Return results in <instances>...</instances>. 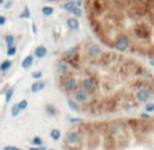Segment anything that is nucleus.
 Returning <instances> with one entry per match:
<instances>
[{"mask_svg":"<svg viewBox=\"0 0 154 150\" xmlns=\"http://www.w3.org/2000/svg\"><path fill=\"white\" fill-rule=\"evenodd\" d=\"M139 119H142V121H149V119H152V116L147 112H142V114H139Z\"/></svg>","mask_w":154,"mask_h":150,"instance_id":"nucleus-24","label":"nucleus"},{"mask_svg":"<svg viewBox=\"0 0 154 150\" xmlns=\"http://www.w3.org/2000/svg\"><path fill=\"white\" fill-rule=\"evenodd\" d=\"M32 32L37 34V26H35V23H32Z\"/></svg>","mask_w":154,"mask_h":150,"instance_id":"nucleus-30","label":"nucleus"},{"mask_svg":"<svg viewBox=\"0 0 154 150\" xmlns=\"http://www.w3.org/2000/svg\"><path fill=\"white\" fill-rule=\"evenodd\" d=\"M66 103H68V106H69V108L72 111H75V112H82V110H81V107H80L79 104L75 102V100L72 99V97H69L68 96V99H66Z\"/></svg>","mask_w":154,"mask_h":150,"instance_id":"nucleus-9","label":"nucleus"},{"mask_svg":"<svg viewBox=\"0 0 154 150\" xmlns=\"http://www.w3.org/2000/svg\"><path fill=\"white\" fill-rule=\"evenodd\" d=\"M5 22H7V18L4 15H0V26H4Z\"/></svg>","mask_w":154,"mask_h":150,"instance_id":"nucleus-27","label":"nucleus"},{"mask_svg":"<svg viewBox=\"0 0 154 150\" xmlns=\"http://www.w3.org/2000/svg\"><path fill=\"white\" fill-rule=\"evenodd\" d=\"M41 11H42V15H45V16H50L54 14V8L50 7V5H43Z\"/></svg>","mask_w":154,"mask_h":150,"instance_id":"nucleus-12","label":"nucleus"},{"mask_svg":"<svg viewBox=\"0 0 154 150\" xmlns=\"http://www.w3.org/2000/svg\"><path fill=\"white\" fill-rule=\"evenodd\" d=\"M46 83L43 80H35L34 83L31 84V92L32 93H37V92H41L42 89H45Z\"/></svg>","mask_w":154,"mask_h":150,"instance_id":"nucleus-5","label":"nucleus"},{"mask_svg":"<svg viewBox=\"0 0 154 150\" xmlns=\"http://www.w3.org/2000/svg\"><path fill=\"white\" fill-rule=\"evenodd\" d=\"M153 129H154V118H153Z\"/></svg>","mask_w":154,"mask_h":150,"instance_id":"nucleus-34","label":"nucleus"},{"mask_svg":"<svg viewBox=\"0 0 154 150\" xmlns=\"http://www.w3.org/2000/svg\"><path fill=\"white\" fill-rule=\"evenodd\" d=\"M66 150H81L79 146H66Z\"/></svg>","mask_w":154,"mask_h":150,"instance_id":"nucleus-29","label":"nucleus"},{"mask_svg":"<svg viewBox=\"0 0 154 150\" xmlns=\"http://www.w3.org/2000/svg\"><path fill=\"white\" fill-rule=\"evenodd\" d=\"M7 2H10V0H7Z\"/></svg>","mask_w":154,"mask_h":150,"instance_id":"nucleus-37","label":"nucleus"},{"mask_svg":"<svg viewBox=\"0 0 154 150\" xmlns=\"http://www.w3.org/2000/svg\"><path fill=\"white\" fill-rule=\"evenodd\" d=\"M3 150H18V148L16 146H4Z\"/></svg>","mask_w":154,"mask_h":150,"instance_id":"nucleus-28","label":"nucleus"},{"mask_svg":"<svg viewBox=\"0 0 154 150\" xmlns=\"http://www.w3.org/2000/svg\"><path fill=\"white\" fill-rule=\"evenodd\" d=\"M82 7L100 45L154 60V0H82Z\"/></svg>","mask_w":154,"mask_h":150,"instance_id":"nucleus-1","label":"nucleus"},{"mask_svg":"<svg viewBox=\"0 0 154 150\" xmlns=\"http://www.w3.org/2000/svg\"><path fill=\"white\" fill-rule=\"evenodd\" d=\"M145 112H147V114L154 112V102H149L145 104Z\"/></svg>","mask_w":154,"mask_h":150,"instance_id":"nucleus-19","label":"nucleus"},{"mask_svg":"<svg viewBox=\"0 0 154 150\" xmlns=\"http://www.w3.org/2000/svg\"><path fill=\"white\" fill-rule=\"evenodd\" d=\"M29 150H38V148H35V146H34V148H30Z\"/></svg>","mask_w":154,"mask_h":150,"instance_id":"nucleus-32","label":"nucleus"},{"mask_svg":"<svg viewBox=\"0 0 154 150\" xmlns=\"http://www.w3.org/2000/svg\"><path fill=\"white\" fill-rule=\"evenodd\" d=\"M12 96H14V88H8L7 91H5V93H4V102L10 103L11 99H12Z\"/></svg>","mask_w":154,"mask_h":150,"instance_id":"nucleus-16","label":"nucleus"},{"mask_svg":"<svg viewBox=\"0 0 154 150\" xmlns=\"http://www.w3.org/2000/svg\"><path fill=\"white\" fill-rule=\"evenodd\" d=\"M58 85L64 93H66L68 96H70V95L77 89L79 83H77V78L75 76L68 73V75H64V76H58Z\"/></svg>","mask_w":154,"mask_h":150,"instance_id":"nucleus-2","label":"nucleus"},{"mask_svg":"<svg viewBox=\"0 0 154 150\" xmlns=\"http://www.w3.org/2000/svg\"><path fill=\"white\" fill-rule=\"evenodd\" d=\"M81 119H79V118H69V123H72V124H80L81 123Z\"/></svg>","mask_w":154,"mask_h":150,"instance_id":"nucleus-25","label":"nucleus"},{"mask_svg":"<svg viewBox=\"0 0 154 150\" xmlns=\"http://www.w3.org/2000/svg\"><path fill=\"white\" fill-rule=\"evenodd\" d=\"M70 14H72V15L75 16V18L79 19V18H81V15H82V10H81V8H80V7H76L75 10H73Z\"/></svg>","mask_w":154,"mask_h":150,"instance_id":"nucleus-20","label":"nucleus"},{"mask_svg":"<svg viewBox=\"0 0 154 150\" xmlns=\"http://www.w3.org/2000/svg\"><path fill=\"white\" fill-rule=\"evenodd\" d=\"M31 77L34 78V80H41V78H42V72H41V70H35V72L31 73Z\"/></svg>","mask_w":154,"mask_h":150,"instance_id":"nucleus-23","label":"nucleus"},{"mask_svg":"<svg viewBox=\"0 0 154 150\" xmlns=\"http://www.w3.org/2000/svg\"><path fill=\"white\" fill-rule=\"evenodd\" d=\"M50 138L53 141H60L61 139V131H60L58 129H53L50 131Z\"/></svg>","mask_w":154,"mask_h":150,"instance_id":"nucleus-13","label":"nucleus"},{"mask_svg":"<svg viewBox=\"0 0 154 150\" xmlns=\"http://www.w3.org/2000/svg\"><path fill=\"white\" fill-rule=\"evenodd\" d=\"M77 7V4H76V0H66V2H64L61 4V8L64 11H66V12H72L73 10Z\"/></svg>","mask_w":154,"mask_h":150,"instance_id":"nucleus-7","label":"nucleus"},{"mask_svg":"<svg viewBox=\"0 0 154 150\" xmlns=\"http://www.w3.org/2000/svg\"><path fill=\"white\" fill-rule=\"evenodd\" d=\"M46 54H48V49H46V46L39 45V46L35 47V50H34V57L35 58L42 60V58H45L46 57Z\"/></svg>","mask_w":154,"mask_h":150,"instance_id":"nucleus-4","label":"nucleus"},{"mask_svg":"<svg viewBox=\"0 0 154 150\" xmlns=\"http://www.w3.org/2000/svg\"><path fill=\"white\" fill-rule=\"evenodd\" d=\"M4 41H5V45H7V47H10V46H15V37H14L12 34L5 35Z\"/></svg>","mask_w":154,"mask_h":150,"instance_id":"nucleus-14","label":"nucleus"},{"mask_svg":"<svg viewBox=\"0 0 154 150\" xmlns=\"http://www.w3.org/2000/svg\"><path fill=\"white\" fill-rule=\"evenodd\" d=\"M19 18H20V19H30V18H31V12H30L29 7H24L23 8V11L19 14Z\"/></svg>","mask_w":154,"mask_h":150,"instance_id":"nucleus-15","label":"nucleus"},{"mask_svg":"<svg viewBox=\"0 0 154 150\" xmlns=\"http://www.w3.org/2000/svg\"><path fill=\"white\" fill-rule=\"evenodd\" d=\"M34 54H29V56H26L23 58V61H22V68L23 69H30L31 68V65L34 64Z\"/></svg>","mask_w":154,"mask_h":150,"instance_id":"nucleus-8","label":"nucleus"},{"mask_svg":"<svg viewBox=\"0 0 154 150\" xmlns=\"http://www.w3.org/2000/svg\"><path fill=\"white\" fill-rule=\"evenodd\" d=\"M16 54V46H10L7 47V56L8 57H14Z\"/></svg>","mask_w":154,"mask_h":150,"instance_id":"nucleus-21","label":"nucleus"},{"mask_svg":"<svg viewBox=\"0 0 154 150\" xmlns=\"http://www.w3.org/2000/svg\"><path fill=\"white\" fill-rule=\"evenodd\" d=\"M31 143L35 146V148H39V146L43 145V141H42V138H41V137H34L31 139Z\"/></svg>","mask_w":154,"mask_h":150,"instance_id":"nucleus-18","label":"nucleus"},{"mask_svg":"<svg viewBox=\"0 0 154 150\" xmlns=\"http://www.w3.org/2000/svg\"><path fill=\"white\" fill-rule=\"evenodd\" d=\"M38 150H48V149H46V148H45V146H43V145H42V146H39V148H38Z\"/></svg>","mask_w":154,"mask_h":150,"instance_id":"nucleus-31","label":"nucleus"},{"mask_svg":"<svg viewBox=\"0 0 154 150\" xmlns=\"http://www.w3.org/2000/svg\"><path fill=\"white\" fill-rule=\"evenodd\" d=\"M20 114V108H19V106H18V103L16 104H14L12 106V108H11V116H14V118H16V116Z\"/></svg>","mask_w":154,"mask_h":150,"instance_id":"nucleus-17","label":"nucleus"},{"mask_svg":"<svg viewBox=\"0 0 154 150\" xmlns=\"http://www.w3.org/2000/svg\"><path fill=\"white\" fill-rule=\"evenodd\" d=\"M66 24H68V27H69L72 31H77V30L80 29V22H79V19L77 18H75V16L68 18L66 19Z\"/></svg>","mask_w":154,"mask_h":150,"instance_id":"nucleus-6","label":"nucleus"},{"mask_svg":"<svg viewBox=\"0 0 154 150\" xmlns=\"http://www.w3.org/2000/svg\"><path fill=\"white\" fill-rule=\"evenodd\" d=\"M18 150H22V149H18Z\"/></svg>","mask_w":154,"mask_h":150,"instance_id":"nucleus-36","label":"nucleus"},{"mask_svg":"<svg viewBox=\"0 0 154 150\" xmlns=\"http://www.w3.org/2000/svg\"><path fill=\"white\" fill-rule=\"evenodd\" d=\"M18 106H19V108H20V111H23V110H26V108L29 107V102H27L26 99H23V100H20V102L18 103Z\"/></svg>","mask_w":154,"mask_h":150,"instance_id":"nucleus-22","label":"nucleus"},{"mask_svg":"<svg viewBox=\"0 0 154 150\" xmlns=\"http://www.w3.org/2000/svg\"><path fill=\"white\" fill-rule=\"evenodd\" d=\"M4 4V0H0V5H3Z\"/></svg>","mask_w":154,"mask_h":150,"instance_id":"nucleus-33","label":"nucleus"},{"mask_svg":"<svg viewBox=\"0 0 154 150\" xmlns=\"http://www.w3.org/2000/svg\"><path fill=\"white\" fill-rule=\"evenodd\" d=\"M48 150H54V149H48Z\"/></svg>","mask_w":154,"mask_h":150,"instance_id":"nucleus-35","label":"nucleus"},{"mask_svg":"<svg viewBox=\"0 0 154 150\" xmlns=\"http://www.w3.org/2000/svg\"><path fill=\"white\" fill-rule=\"evenodd\" d=\"M11 66H12V61H11V60H4V61L0 64V72L2 73L7 72V70H10Z\"/></svg>","mask_w":154,"mask_h":150,"instance_id":"nucleus-11","label":"nucleus"},{"mask_svg":"<svg viewBox=\"0 0 154 150\" xmlns=\"http://www.w3.org/2000/svg\"><path fill=\"white\" fill-rule=\"evenodd\" d=\"M65 143H66V146H79L81 143V137H80L79 131L69 130L65 135Z\"/></svg>","mask_w":154,"mask_h":150,"instance_id":"nucleus-3","label":"nucleus"},{"mask_svg":"<svg viewBox=\"0 0 154 150\" xmlns=\"http://www.w3.org/2000/svg\"><path fill=\"white\" fill-rule=\"evenodd\" d=\"M45 112L48 114L49 116H56L57 114H58V110L56 108V106L50 104V103H48V104L45 106Z\"/></svg>","mask_w":154,"mask_h":150,"instance_id":"nucleus-10","label":"nucleus"},{"mask_svg":"<svg viewBox=\"0 0 154 150\" xmlns=\"http://www.w3.org/2000/svg\"><path fill=\"white\" fill-rule=\"evenodd\" d=\"M12 5H14L12 0H10V2L4 3V4H3V7H4V8H5V10H10V8H12Z\"/></svg>","mask_w":154,"mask_h":150,"instance_id":"nucleus-26","label":"nucleus"}]
</instances>
